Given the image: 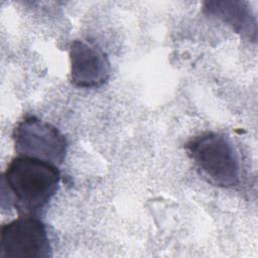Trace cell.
<instances>
[{
	"label": "cell",
	"mask_w": 258,
	"mask_h": 258,
	"mask_svg": "<svg viewBox=\"0 0 258 258\" xmlns=\"http://www.w3.org/2000/svg\"><path fill=\"white\" fill-rule=\"evenodd\" d=\"M60 180L57 165L30 156L18 155L1 178L2 206L7 203L19 214L34 215L55 195Z\"/></svg>",
	"instance_id": "6da1fadb"
},
{
	"label": "cell",
	"mask_w": 258,
	"mask_h": 258,
	"mask_svg": "<svg viewBox=\"0 0 258 258\" xmlns=\"http://www.w3.org/2000/svg\"><path fill=\"white\" fill-rule=\"evenodd\" d=\"M185 149L208 182L226 188L239 184L240 158L229 137L220 133H205L189 140Z\"/></svg>",
	"instance_id": "7a4b0ae2"
},
{
	"label": "cell",
	"mask_w": 258,
	"mask_h": 258,
	"mask_svg": "<svg viewBox=\"0 0 258 258\" xmlns=\"http://www.w3.org/2000/svg\"><path fill=\"white\" fill-rule=\"evenodd\" d=\"M18 155L30 156L55 165L62 163L68 143L64 135L53 125L35 116L20 120L12 132Z\"/></svg>",
	"instance_id": "3957f363"
},
{
	"label": "cell",
	"mask_w": 258,
	"mask_h": 258,
	"mask_svg": "<svg viewBox=\"0 0 258 258\" xmlns=\"http://www.w3.org/2000/svg\"><path fill=\"white\" fill-rule=\"evenodd\" d=\"M52 256L45 224L33 215H23L2 226L0 258H48Z\"/></svg>",
	"instance_id": "277c9868"
},
{
	"label": "cell",
	"mask_w": 258,
	"mask_h": 258,
	"mask_svg": "<svg viewBox=\"0 0 258 258\" xmlns=\"http://www.w3.org/2000/svg\"><path fill=\"white\" fill-rule=\"evenodd\" d=\"M71 83L77 88L103 86L110 78L111 67L107 54L98 45L74 40L70 45Z\"/></svg>",
	"instance_id": "5b68a950"
},
{
	"label": "cell",
	"mask_w": 258,
	"mask_h": 258,
	"mask_svg": "<svg viewBox=\"0 0 258 258\" xmlns=\"http://www.w3.org/2000/svg\"><path fill=\"white\" fill-rule=\"evenodd\" d=\"M205 11L209 15L221 19L237 33L251 41L257 38V21L246 2L214 1L205 3Z\"/></svg>",
	"instance_id": "8992f818"
}]
</instances>
